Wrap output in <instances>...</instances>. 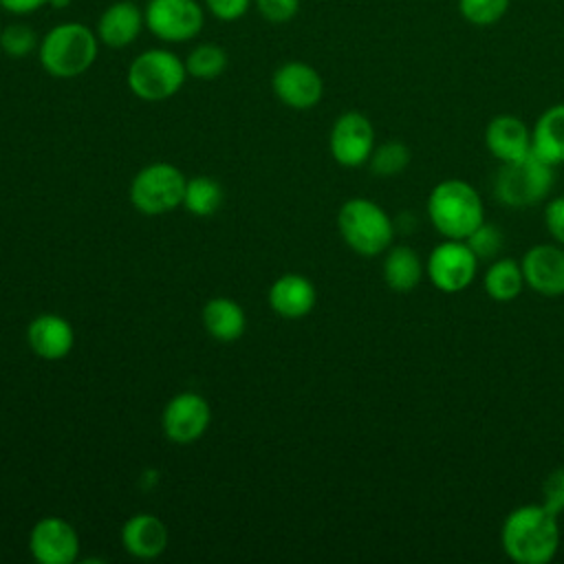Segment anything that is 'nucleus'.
<instances>
[{
    "mask_svg": "<svg viewBox=\"0 0 564 564\" xmlns=\"http://www.w3.org/2000/svg\"><path fill=\"white\" fill-rule=\"evenodd\" d=\"M542 502L520 505L507 513L500 529V544L509 560L518 564H546L560 546V524Z\"/></svg>",
    "mask_w": 564,
    "mask_h": 564,
    "instance_id": "1",
    "label": "nucleus"
},
{
    "mask_svg": "<svg viewBox=\"0 0 564 564\" xmlns=\"http://www.w3.org/2000/svg\"><path fill=\"white\" fill-rule=\"evenodd\" d=\"M427 218L441 236L465 240L485 220L482 198L467 181L445 178L427 196Z\"/></svg>",
    "mask_w": 564,
    "mask_h": 564,
    "instance_id": "2",
    "label": "nucleus"
},
{
    "mask_svg": "<svg viewBox=\"0 0 564 564\" xmlns=\"http://www.w3.org/2000/svg\"><path fill=\"white\" fill-rule=\"evenodd\" d=\"M97 33L82 22L55 24L40 42V64L59 79L86 73L97 59Z\"/></svg>",
    "mask_w": 564,
    "mask_h": 564,
    "instance_id": "3",
    "label": "nucleus"
},
{
    "mask_svg": "<svg viewBox=\"0 0 564 564\" xmlns=\"http://www.w3.org/2000/svg\"><path fill=\"white\" fill-rule=\"evenodd\" d=\"M555 183V165L542 161L533 150L516 161L502 163L496 181V198L513 209L531 207L544 200Z\"/></svg>",
    "mask_w": 564,
    "mask_h": 564,
    "instance_id": "4",
    "label": "nucleus"
},
{
    "mask_svg": "<svg viewBox=\"0 0 564 564\" xmlns=\"http://www.w3.org/2000/svg\"><path fill=\"white\" fill-rule=\"evenodd\" d=\"M337 227L344 242L359 256H379L388 251L394 225L390 216L368 198H350L337 214Z\"/></svg>",
    "mask_w": 564,
    "mask_h": 564,
    "instance_id": "5",
    "label": "nucleus"
},
{
    "mask_svg": "<svg viewBox=\"0 0 564 564\" xmlns=\"http://www.w3.org/2000/svg\"><path fill=\"white\" fill-rule=\"evenodd\" d=\"M185 62L167 48H150L137 55L128 68V86L143 101H163L176 95L185 82Z\"/></svg>",
    "mask_w": 564,
    "mask_h": 564,
    "instance_id": "6",
    "label": "nucleus"
},
{
    "mask_svg": "<svg viewBox=\"0 0 564 564\" xmlns=\"http://www.w3.org/2000/svg\"><path fill=\"white\" fill-rule=\"evenodd\" d=\"M185 183V176L174 165L152 163L134 176L130 200L141 214L159 216L183 203Z\"/></svg>",
    "mask_w": 564,
    "mask_h": 564,
    "instance_id": "7",
    "label": "nucleus"
},
{
    "mask_svg": "<svg viewBox=\"0 0 564 564\" xmlns=\"http://www.w3.org/2000/svg\"><path fill=\"white\" fill-rule=\"evenodd\" d=\"M476 273L478 258L465 240L445 238V242H438L425 260V275L443 293L465 291Z\"/></svg>",
    "mask_w": 564,
    "mask_h": 564,
    "instance_id": "8",
    "label": "nucleus"
},
{
    "mask_svg": "<svg viewBox=\"0 0 564 564\" xmlns=\"http://www.w3.org/2000/svg\"><path fill=\"white\" fill-rule=\"evenodd\" d=\"M145 26L163 42H187L196 37L205 22V11L196 0H148Z\"/></svg>",
    "mask_w": 564,
    "mask_h": 564,
    "instance_id": "9",
    "label": "nucleus"
},
{
    "mask_svg": "<svg viewBox=\"0 0 564 564\" xmlns=\"http://www.w3.org/2000/svg\"><path fill=\"white\" fill-rule=\"evenodd\" d=\"M375 150V128L361 112H344L330 130V154L344 167H359L368 163Z\"/></svg>",
    "mask_w": 564,
    "mask_h": 564,
    "instance_id": "10",
    "label": "nucleus"
},
{
    "mask_svg": "<svg viewBox=\"0 0 564 564\" xmlns=\"http://www.w3.org/2000/svg\"><path fill=\"white\" fill-rule=\"evenodd\" d=\"M212 419L207 401L196 392L176 394L163 410L161 425L170 441L174 443H194L207 430Z\"/></svg>",
    "mask_w": 564,
    "mask_h": 564,
    "instance_id": "11",
    "label": "nucleus"
},
{
    "mask_svg": "<svg viewBox=\"0 0 564 564\" xmlns=\"http://www.w3.org/2000/svg\"><path fill=\"white\" fill-rule=\"evenodd\" d=\"M524 284L544 297L564 295V247L535 245L520 260Z\"/></svg>",
    "mask_w": 564,
    "mask_h": 564,
    "instance_id": "12",
    "label": "nucleus"
},
{
    "mask_svg": "<svg viewBox=\"0 0 564 564\" xmlns=\"http://www.w3.org/2000/svg\"><path fill=\"white\" fill-rule=\"evenodd\" d=\"M271 86L278 99L295 110L313 108L324 95V82L319 73L304 62H284L278 66Z\"/></svg>",
    "mask_w": 564,
    "mask_h": 564,
    "instance_id": "13",
    "label": "nucleus"
},
{
    "mask_svg": "<svg viewBox=\"0 0 564 564\" xmlns=\"http://www.w3.org/2000/svg\"><path fill=\"white\" fill-rule=\"evenodd\" d=\"M29 546L40 564H70L79 553V538L66 520L51 516L33 527Z\"/></svg>",
    "mask_w": 564,
    "mask_h": 564,
    "instance_id": "14",
    "label": "nucleus"
},
{
    "mask_svg": "<svg viewBox=\"0 0 564 564\" xmlns=\"http://www.w3.org/2000/svg\"><path fill=\"white\" fill-rule=\"evenodd\" d=\"M145 26L143 9L130 0L112 2L104 9L97 22V37L110 48H126L132 44Z\"/></svg>",
    "mask_w": 564,
    "mask_h": 564,
    "instance_id": "15",
    "label": "nucleus"
},
{
    "mask_svg": "<svg viewBox=\"0 0 564 564\" xmlns=\"http://www.w3.org/2000/svg\"><path fill=\"white\" fill-rule=\"evenodd\" d=\"M485 145L500 163H509L531 152V132L516 115H498L485 128Z\"/></svg>",
    "mask_w": 564,
    "mask_h": 564,
    "instance_id": "16",
    "label": "nucleus"
},
{
    "mask_svg": "<svg viewBox=\"0 0 564 564\" xmlns=\"http://www.w3.org/2000/svg\"><path fill=\"white\" fill-rule=\"evenodd\" d=\"M26 339L37 357L51 359V361L66 357L75 344L73 326L64 317L53 315V313L37 315L29 324Z\"/></svg>",
    "mask_w": 564,
    "mask_h": 564,
    "instance_id": "17",
    "label": "nucleus"
},
{
    "mask_svg": "<svg viewBox=\"0 0 564 564\" xmlns=\"http://www.w3.org/2000/svg\"><path fill=\"white\" fill-rule=\"evenodd\" d=\"M269 304L278 315L300 319L308 315L315 306V286L304 275L286 273L278 278L269 289Z\"/></svg>",
    "mask_w": 564,
    "mask_h": 564,
    "instance_id": "18",
    "label": "nucleus"
},
{
    "mask_svg": "<svg viewBox=\"0 0 564 564\" xmlns=\"http://www.w3.org/2000/svg\"><path fill=\"white\" fill-rule=\"evenodd\" d=\"M121 540L130 555L141 560H152L165 551L167 529L156 516L139 513L123 524Z\"/></svg>",
    "mask_w": 564,
    "mask_h": 564,
    "instance_id": "19",
    "label": "nucleus"
},
{
    "mask_svg": "<svg viewBox=\"0 0 564 564\" xmlns=\"http://www.w3.org/2000/svg\"><path fill=\"white\" fill-rule=\"evenodd\" d=\"M531 150L546 163H564V104L546 108L533 130H531Z\"/></svg>",
    "mask_w": 564,
    "mask_h": 564,
    "instance_id": "20",
    "label": "nucleus"
},
{
    "mask_svg": "<svg viewBox=\"0 0 564 564\" xmlns=\"http://www.w3.org/2000/svg\"><path fill=\"white\" fill-rule=\"evenodd\" d=\"M423 273H425V264L412 247L399 245L386 253L383 280L392 291L397 293L412 291L414 286H419Z\"/></svg>",
    "mask_w": 564,
    "mask_h": 564,
    "instance_id": "21",
    "label": "nucleus"
},
{
    "mask_svg": "<svg viewBox=\"0 0 564 564\" xmlns=\"http://www.w3.org/2000/svg\"><path fill=\"white\" fill-rule=\"evenodd\" d=\"M203 324L214 339L234 341L245 330V313L229 297H214L203 308Z\"/></svg>",
    "mask_w": 564,
    "mask_h": 564,
    "instance_id": "22",
    "label": "nucleus"
},
{
    "mask_svg": "<svg viewBox=\"0 0 564 564\" xmlns=\"http://www.w3.org/2000/svg\"><path fill=\"white\" fill-rule=\"evenodd\" d=\"M482 286L494 302L516 300L524 286V273L520 262L511 258H496L485 271Z\"/></svg>",
    "mask_w": 564,
    "mask_h": 564,
    "instance_id": "23",
    "label": "nucleus"
},
{
    "mask_svg": "<svg viewBox=\"0 0 564 564\" xmlns=\"http://www.w3.org/2000/svg\"><path fill=\"white\" fill-rule=\"evenodd\" d=\"M223 203L220 185L209 176H194L185 183L183 205L194 216H212Z\"/></svg>",
    "mask_w": 564,
    "mask_h": 564,
    "instance_id": "24",
    "label": "nucleus"
},
{
    "mask_svg": "<svg viewBox=\"0 0 564 564\" xmlns=\"http://www.w3.org/2000/svg\"><path fill=\"white\" fill-rule=\"evenodd\" d=\"M185 68H187V75L196 79H214L223 75V70L227 68V53L218 44L203 42L189 51L185 59Z\"/></svg>",
    "mask_w": 564,
    "mask_h": 564,
    "instance_id": "25",
    "label": "nucleus"
},
{
    "mask_svg": "<svg viewBox=\"0 0 564 564\" xmlns=\"http://www.w3.org/2000/svg\"><path fill=\"white\" fill-rule=\"evenodd\" d=\"M368 163L377 176H397L410 163V148L401 141H386L372 150Z\"/></svg>",
    "mask_w": 564,
    "mask_h": 564,
    "instance_id": "26",
    "label": "nucleus"
},
{
    "mask_svg": "<svg viewBox=\"0 0 564 564\" xmlns=\"http://www.w3.org/2000/svg\"><path fill=\"white\" fill-rule=\"evenodd\" d=\"M511 0H458L460 15L474 26H491L500 22Z\"/></svg>",
    "mask_w": 564,
    "mask_h": 564,
    "instance_id": "27",
    "label": "nucleus"
},
{
    "mask_svg": "<svg viewBox=\"0 0 564 564\" xmlns=\"http://www.w3.org/2000/svg\"><path fill=\"white\" fill-rule=\"evenodd\" d=\"M465 242L469 245V249L476 253L478 260H494V258L500 253L505 238H502V231H500L496 225L482 220V223L465 238Z\"/></svg>",
    "mask_w": 564,
    "mask_h": 564,
    "instance_id": "28",
    "label": "nucleus"
},
{
    "mask_svg": "<svg viewBox=\"0 0 564 564\" xmlns=\"http://www.w3.org/2000/svg\"><path fill=\"white\" fill-rule=\"evenodd\" d=\"M35 46H40L35 31L22 22H13L0 31V48L9 57H24Z\"/></svg>",
    "mask_w": 564,
    "mask_h": 564,
    "instance_id": "29",
    "label": "nucleus"
},
{
    "mask_svg": "<svg viewBox=\"0 0 564 564\" xmlns=\"http://www.w3.org/2000/svg\"><path fill=\"white\" fill-rule=\"evenodd\" d=\"M549 511L555 516L564 513V467L553 469L544 482H542V500H540Z\"/></svg>",
    "mask_w": 564,
    "mask_h": 564,
    "instance_id": "30",
    "label": "nucleus"
},
{
    "mask_svg": "<svg viewBox=\"0 0 564 564\" xmlns=\"http://www.w3.org/2000/svg\"><path fill=\"white\" fill-rule=\"evenodd\" d=\"M256 9L267 22L284 24L297 15L300 0H256Z\"/></svg>",
    "mask_w": 564,
    "mask_h": 564,
    "instance_id": "31",
    "label": "nucleus"
},
{
    "mask_svg": "<svg viewBox=\"0 0 564 564\" xmlns=\"http://www.w3.org/2000/svg\"><path fill=\"white\" fill-rule=\"evenodd\" d=\"M249 4H251V0H205L207 11L214 18L225 20V22L242 18L249 11Z\"/></svg>",
    "mask_w": 564,
    "mask_h": 564,
    "instance_id": "32",
    "label": "nucleus"
},
{
    "mask_svg": "<svg viewBox=\"0 0 564 564\" xmlns=\"http://www.w3.org/2000/svg\"><path fill=\"white\" fill-rule=\"evenodd\" d=\"M544 223L549 234L555 238V242L564 247V196L549 200L544 212Z\"/></svg>",
    "mask_w": 564,
    "mask_h": 564,
    "instance_id": "33",
    "label": "nucleus"
},
{
    "mask_svg": "<svg viewBox=\"0 0 564 564\" xmlns=\"http://www.w3.org/2000/svg\"><path fill=\"white\" fill-rule=\"evenodd\" d=\"M48 4V0H0V7L13 15H29Z\"/></svg>",
    "mask_w": 564,
    "mask_h": 564,
    "instance_id": "34",
    "label": "nucleus"
},
{
    "mask_svg": "<svg viewBox=\"0 0 564 564\" xmlns=\"http://www.w3.org/2000/svg\"><path fill=\"white\" fill-rule=\"evenodd\" d=\"M70 2H73V0H48V7H53V9H66Z\"/></svg>",
    "mask_w": 564,
    "mask_h": 564,
    "instance_id": "35",
    "label": "nucleus"
}]
</instances>
